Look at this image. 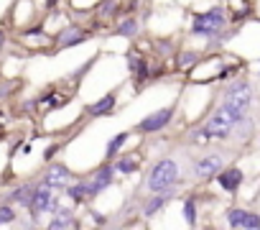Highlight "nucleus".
<instances>
[{
	"instance_id": "15",
	"label": "nucleus",
	"mask_w": 260,
	"mask_h": 230,
	"mask_svg": "<svg viewBox=\"0 0 260 230\" xmlns=\"http://www.w3.org/2000/svg\"><path fill=\"white\" fill-rule=\"evenodd\" d=\"M69 197H72L74 202H84V199H92L89 184H87V182H82V184H74V187H69Z\"/></svg>"
},
{
	"instance_id": "8",
	"label": "nucleus",
	"mask_w": 260,
	"mask_h": 230,
	"mask_svg": "<svg viewBox=\"0 0 260 230\" xmlns=\"http://www.w3.org/2000/svg\"><path fill=\"white\" fill-rule=\"evenodd\" d=\"M69 179H72V174H69V169L64 166V164H51L49 169H46V174H44V184H49L51 189H61V187H67L69 184Z\"/></svg>"
},
{
	"instance_id": "2",
	"label": "nucleus",
	"mask_w": 260,
	"mask_h": 230,
	"mask_svg": "<svg viewBox=\"0 0 260 230\" xmlns=\"http://www.w3.org/2000/svg\"><path fill=\"white\" fill-rule=\"evenodd\" d=\"M250 87L245 84V82H240V84H235L227 95H224V102H222V107L232 115V118L240 123V121H245V115H247V107H250Z\"/></svg>"
},
{
	"instance_id": "5",
	"label": "nucleus",
	"mask_w": 260,
	"mask_h": 230,
	"mask_svg": "<svg viewBox=\"0 0 260 230\" xmlns=\"http://www.w3.org/2000/svg\"><path fill=\"white\" fill-rule=\"evenodd\" d=\"M28 210L34 212V215H44V212H49V210H56V197H54V192H51V187L49 184H39L36 187V192H34V199H31V205H28Z\"/></svg>"
},
{
	"instance_id": "25",
	"label": "nucleus",
	"mask_w": 260,
	"mask_h": 230,
	"mask_svg": "<svg viewBox=\"0 0 260 230\" xmlns=\"http://www.w3.org/2000/svg\"><path fill=\"white\" fill-rule=\"evenodd\" d=\"M11 90H13V84H0V100H6Z\"/></svg>"
},
{
	"instance_id": "11",
	"label": "nucleus",
	"mask_w": 260,
	"mask_h": 230,
	"mask_svg": "<svg viewBox=\"0 0 260 230\" xmlns=\"http://www.w3.org/2000/svg\"><path fill=\"white\" fill-rule=\"evenodd\" d=\"M87 39V34L79 28V26H69V28H64L59 36H56V46L59 49H67V46H74V44H79V41H84Z\"/></svg>"
},
{
	"instance_id": "10",
	"label": "nucleus",
	"mask_w": 260,
	"mask_h": 230,
	"mask_svg": "<svg viewBox=\"0 0 260 230\" xmlns=\"http://www.w3.org/2000/svg\"><path fill=\"white\" fill-rule=\"evenodd\" d=\"M36 187H39V184H18L16 189H11V192L6 194V202H11V205H21V207H28L31 199H34Z\"/></svg>"
},
{
	"instance_id": "12",
	"label": "nucleus",
	"mask_w": 260,
	"mask_h": 230,
	"mask_svg": "<svg viewBox=\"0 0 260 230\" xmlns=\"http://www.w3.org/2000/svg\"><path fill=\"white\" fill-rule=\"evenodd\" d=\"M112 174H115V169L112 166H102L87 184H89V192H92V197L97 194V192H102L105 187H110V182H112Z\"/></svg>"
},
{
	"instance_id": "24",
	"label": "nucleus",
	"mask_w": 260,
	"mask_h": 230,
	"mask_svg": "<svg viewBox=\"0 0 260 230\" xmlns=\"http://www.w3.org/2000/svg\"><path fill=\"white\" fill-rule=\"evenodd\" d=\"M136 74H138V79H146V77H148V67L141 62V64L136 67Z\"/></svg>"
},
{
	"instance_id": "4",
	"label": "nucleus",
	"mask_w": 260,
	"mask_h": 230,
	"mask_svg": "<svg viewBox=\"0 0 260 230\" xmlns=\"http://www.w3.org/2000/svg\"><path fill=\"white\" fill-rule=\"evenodd\" d=\"M222 26H224V11L222 8H214V11L202 13V16L194 18L191 34L194 36H214L217 31H222Z\"/></svg>"
},
{
	"instance_id": "17",
	"label": "nucleus",
	"mask_w": 260,
	"mask_h": 230,
	"mask_svg": "<svg viewBox=\"0 0 260 230\" xmlns=\"http://www.w3.org/2000/svg\"><path fill=\"white\" fill-rule=\"evenodd\" d=\"M169 199H171V192H169V189H166V192H161V197H156V199H151V202L146 205V215H148V217H151V215H156V212L169 202Z\"/></svg>"
},
{
	"instance_id": "22",
	"label": "nucleus",
	"mask_w": 260,
	"mask_h": 230,
	"mask_svg": "<svg viewBox=\"0 0 260 230\" xmlns=\"http://www.w3.org/2000/svg\"><path fill=\"white\" fill-rule=\"evenodd\" d=\"M133 169H136V161H133V159H125V161H120V164H117V171H122V174L133 171Z\"/></svg>"
},
{
	"instance_id": "21",
	"label": "nucleus",
	"mask_w": 260,
	"mask_h": 230,
	"mask_svg": "<svg viewBox=\"0 0 260 230\" xmlns=\"http://www.w3.org/2000/svg\"><path fill=\"white\" fill-rule=\"evenodd\" d=\"M117 31H120L122 36H133V34L138 31V23H136V21H122Z\"/></svg>"
},
{
	"instance_id": "6",
	"label": "nucleus",
	"mask_w": 260,
	"mask_h": 230,
	"mask_svg": "<svg viewBox=\"0 0 260 230\" xmlns=\"http://www.w3.org/2000/svg\"><path fill=\"white\" fill-rule=\"evenodd\" d=\"M171 115H174V110L171 107H164V110H156V112H151L146 121H141L138 123V131H143V133H156V131H161V128H166L169 123H171Z\"/></svg>"
},
{
	"instance_id": "14",
	"label": "nucleus",
	"mask_w": 260,
	"mask_h": 230,
	"mask_svg": "<svg viewBox=\"0 0 260 230\" xmlns=\"http://www.w3.org/2000/svg\"><path fill=\"white\" fill-rule=\"evenodd\" d=\"M115 107V97L112 95H105L102 100H97L94 105H89V115H105Z\"/></svg>"
},
{
	"instance_id": "23",
	"label": "nucleus",
	"mask_w": 260,
	"mask_h": 230,
	"mask_svg": "<svg viewBox=\"0 0 260 230\" xmlns=\"http://www.w3.org/2000/svg\"><path fill=\"white\" fill-rule=\"evenodd\" d=\"M199 56L197 54H184V56H179V67H189V64H194Z\"/></svg>"
},
{
	"instance_id": "3",
	"label": "nucleus",
	"mask_w": 260,
	"mask_h": 230,
	"mask_svg": "<svg viewBox=\"0 0 260 230\" xmlns=\"http://www.w3.org/2000/svg\"><path fill=\"white\" fill-rule=\"evenodd\" d=\"M235 126H237V121L224 107H219L212 118L202 126V131H197V138H224V136H230V131Z\"/></svg>"
},
{
	"instance_id": "20",
	"label": "nucleus",
	"mask_w": 260,
	"mask_h": 230,
	"mask_svg": "<svg viewBox=\"0 0 260 230\" xmlns=\"http://www.w3.org/2000/svg\"><path fill=\"white\" fill-rule=\"evenodd\" d=\"M184 215H186V222L194 225V220H197V202L194 199H186L184 202Z\"/></svg>"
},
{
	"instance_id": "26",
	"label": "nucleus",
	"mask_w": 260,
	"mask_h": 230,
	"mask_svg": "<svg viewBox=\"0 0 260 230\" xmlns=\"http://www.w3.org/2000/svg\"><path fill=\"white\" fill-rule=\"evenodd\" d=\"M54 151H56V146H51V149H46V154H44V159H46V161H49V159H51V156H54Z\"/></svg>"
},
{
	"instance_id": "1",
	"label": "nucleus",
	"mask_w": 260,
	"mask_h": 230,
	"mask_svg": "<svg viewBox=\"0 0 260 230\" xmlns=\"http://www.w3.org/2000/svg\"><path fill=\"white\" fill-rule=\"evenodd\" d=\"M176 179H179V166H176V161L164 159V161H158V164L151 169V174H148V189H151V192H166V189H171V187L176 184Z\"/></svg>"
},
{
	"instance_id": "16",
	"label": "nucleus",
	"mask_w": 260,
	"mask_h": 230,
	"mask_svg": "<svg viewBox=\"0 0 260 230\" xmlns=\"http://www.w3.org/2000/svg\"><path fill=\"white\" fill-rule=\"evenodd\" d=\"M49 227H51V230H59V227H74V220H72V215H69L67 210H59L56 217L49 222Z\"/></svg>"
},
{
	"instance_id": "9",
	"label": "nucleus",
	"mask_w": 260,
	"mask_h": 230,
	"mask_svg": "<svg viewBox=\"0 0 260 230\" xmlns=\"http://www.w3.org/2000/svg\"><path fill=\"white\" fill-rule=\"evenodd\" d=\"M227 222L232 227H250V230L260 227V217L255 212H245V210H230L227 212Z\"/></svg>"
},
{
	"instance_id": "7",
	"label": "nucleus",
	"mask_w": 260,
	"mask_h": 230,
	"mask_svg": "<svg viewBox=\"0 0 260 230\" xmlns=\"http://www.w3.org/2000/svg\"><path fill=\"white\" fill-rule=\"evenodd\" d=\"M222 159H224V156H219V154L202 156V159L194 164V177L204 179V177H214V174H219V169H222Z\"/></svg>"
},
{
	"instance_id": "19",
	"label": "nucleus",
	"mask_w": 260,
	"mask_h": 230,
	"mask_svg": "<svg viewBox=\"0 0 260 230\" xmlns=\"http://www.w3.org/2000/svg\"><path fill=\"white\" fill-rule=\"evenodd\" d=\"M16 220V210L6 202V205H0V225H11Z\"/></svg>"
},
{
	"instance_id": "27",
	"label": "nucleus",
	"mask_w": 260,
	"mask_h": 230,
	"mask_svg": "<svg viewBox=\"0 0 260 230\" xmlns=\"http://www.w3.org/2000/svg\"><path fill=\"white\" fill-rule=\"evenodd\" d=\"M3 46H6V34L0 31V51H3Z\"/></svg>"
},
{
	"instance_id": "18",
	"label": "nucleus",
	"mask_w": 260,
	"mask_h": 230,
	"mask_svg": "<svg viewBox=\"0 0 260 230\" xmlns=\"http://www.w3.org/2000/svg\"><path fill=\"white\" fill-rule=\"evenodd\" d=\"M125 141H127V133H117V136L110 141V146H107V159H112V156L125 146Z\"/></svg>"
},
{
	"instance_id": "13",
	"label": "nucleus",
	"mask_w": 260,
	"mask_h": 230,
	"mask_svg": "<svg viewBox=\"0 0 260 230\" xmlns=\"http://www.w3.org/2000/svg\"><path fill=\"white\" fill-rule=\"evenodd\" d=\"M217 182L222 184V189L235 192V189L242 184V171H240V169H224V171L217 174Z\"/></svg>"
}]
</instances>
